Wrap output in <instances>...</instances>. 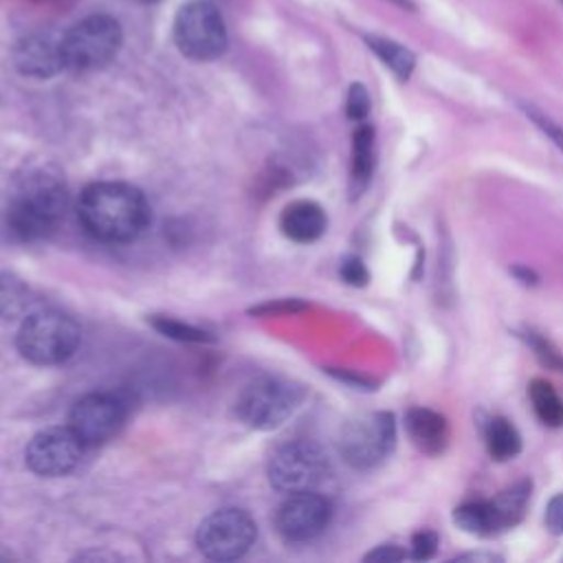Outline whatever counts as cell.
<instances>
[{
  "label": "cell",
  "mask_w": 563,
  "mask_h": 563,
  "mask_svg": "<svg viewBox=\"0 0 563 563\" xmlns=\"http://www.w3.org/2000/svg\"><path fill=\"white\" fill-rule=\"evenodd\" d=\"M121 44L123 31L112 15H88L64 33V64L79 73L103 68L117 57Z\"/></svg>",
  "instance_id": "obj_4"
},
{
  "label": "cell",
  "mask_w": 563,
  "mask_h": 563,
  "mask_svg": "<svg viewBox=\"0 0 563 563\" xmlns=\"http://www.w3.org/2000/svg\"><path fill=\"white\" fill-rule=\"evenodd\" d=\"M486 449L495 460H510L521 451V435L506 418H490L486 424Z\"/></svg>",
  "instance_id": "obj_18"
},
{
  "label": "cell",
  "mask_w": 563,
  "mask_h": 563,
  "mask_svg": "<svg viewBox=\"0 0 563 563\" xmlns=\"http://www.w3.org/2000/svg\"><path fill=\"white\" fill-rule=\"evenodd\" d=\"M255 523L240 508H222L211 512L196 532V543L207 559H240L255 541Z\"/></svg>",
  "instance_id": "obj_7"
},
{
  "label": "cell",
  "mask_w": 563,
  "mask_h": 563,
  "mask_svg": "<svg viewBox=\"0 0 563 563\" xmlns=\"http://www.w3.org/2000/svg\"><path fill=\"white\" fill-rule=\"evenodd\" d=\"M86 449L70 427H48L31 438L24 455L33 473L59 477L77 468Z\"/></svg>",
  "instance_id": "obj_10"
},
{
  "label": "cell",
  "mask_w": 563,
  "mask_h": 563,
  "mask_svg": "<svg viewBox=\"0 0 563 563\" xmlns=\"http://www.w3.org/2000/svg\"><path fill=\"white\" fill-rule=\"evenodd\" d=\"M528 394L532 400V409L543 424H548V427L563 424V400L559 398V394L554 391V387L548 380L534 378L528 387Z\"/></svg>",
  "instance_id": "obj_20"
},
{
  "label": "cell",
  "mask_w": 563,
  "mask_h": 563,
  "mask_svg": "<svg viewBox=\"0 0 563 563\" xmlns=\"http://www.w3.org/2000/svg\"><path fill=\"white\" fill-rule=\"evenodd\" d=\"M453 521H455L457 528H462L464 532H471V534L486 537V534L495 532V521H493V512H490L488 501L462 504L460 508H455Z\"/></svg>",
  "instance_id": "obj_21"
},
{
  "label": "cell",
  "mask_w": 563,
  "mask_h": 563,
  "mask_svg": "<svg viewBox=\"0 0 563 563\" xmlns=\"http://www.w3.org/2000/svg\"><path fill=\"white\" fill-rule=\"evenodd\" d=\"M174 42L189 59L209 62L220 57L227 48V29L216 4L207 0L183 4L174 20Z\"/></svg>",
  "instance_id": "obj_5"
},
{
  "label": "cell",
  "mask_w": 563,
  "mask_h": 563,
  "mask_svg": "<svg viewBox=\"0 0 563 563\" xmlns=\"http://www.w3.org/2000/svg\"><path fill=\"white\" fill-rule=\"evenodd\" d=\"M374 169V128L363 123L354 132L352 145V180L358 189H363Z\"/></svg>",
  "instance_id": "obj_19"
},
{
  "label": "cell",
  "mask_w": 563,
  "mask_h": 563,
  "mask_svg": "<svg viewBox=\"0 0 563 563\" xmlns=\"http://www.w3.org/2000/svg\"><path fill=\"white\" fill-rule=\"evenodd\" d=\"M402 559H405V552L396 545H378L365 554V561H378V563H391V561H402Z\"/></svg>",
  "instance_id": "obj_30"
},
{
  "label": "cell",
  "mask_w": 563,
  "mask_h": 563,
  "mask_svg": "<svg viewBox=\"0 0 563 563\" xmlns=\"http://www.w3.org/2000/svg\"><path fill=\"white\" fill-rule=\"evenodd\" d=\"M330 473L323 451L312 442H290L282 446L268 466L271 484L279 493L314 490Z\"/></svg>",
  "instance_id": "obj_9"
},
{
  "label": "cell",
  "mask_w": 563,
  "mask_h": 563,
  "mask_svg": "<svg viewBox=\"0 0 563 563\" xmlns=\"http://www.w3.org/2000/svg\"><path fill=\"white\" fill-rule=\"evenodd\" d=\"M521 110H523L526 117L563 152V128H561L554 119H550L545 112H541L539 108H534L532 103H521Z\"/></svg>",
  "instance_id": "obj_24"
},
{
  "label": "cell",
  "mask_w": 563,
  "mask_h": 563,
  "mask_svg": "<svg viewBox=\"0 0 563 563\" xmlns=\"http://www.w3.org/2000/svg\"><path fill=\"white\" fill-rule=\"evenodd\" d=\"M134 2H143V4H150V2H156V0H134Z\"/></svg>",
  "instance_id": "obj_32"
},
{
  "label": "cell",
  "mask_w": 563,
  "mask_h": 563,
  "mask_svg": "<svg viewBox=\"0 0 563 563\" xmlns=\"http://www.w3.org/2000/svg\"><path fill=\"white\" fill-rule=\"evenodd\" d=\"M299 400L301 389L297 385L279 378H260L242 391L238 416L253 429H273L295 411Z\"/></svg>",
  "instance_id": "obj_8"
},
{
  "label": "cell",
  "mask_w": 563,
  "mask_h": 563,
  "mask_svg": "<svg viewBox=\"0 0 563 563\" xmlns=\"http://www.w3.org/2000/svg\"><path fill=\"white\" fill-rule=\"evenodd\" d=\"M279 224H282V231L286 238L308 244L323 235L328 220H325L323 209L317 202L297 200L284 209Z\"/></svg>",
  "instance_id": "obj_15"
},
{
  "label": "cell",
  "mask_w": 563,
  "mask_h": 563,
  "mask_svg": "<svg viewBox=\"0 0 563 563\" xmlns=\"http://www.w3.org/2000/svg\"><path fill=\"white\" fill-rule=\"evenodd\" d=\"M125 409L110 394H88L79 398L68 418V427L86 446H97L110 440L123 424Z\"/></svg>",
  "instance_id": "obj_11"
},
{
  "label": "cell",
  "mask_w": 563,
  "mask_h": 563,
  "mask_svg": "<svg viewBox=\"0 0 563 563\" xmlns=\"http://www.w3.org/2000/svg\"><path fill=\"white\" fill-rule=\"evenodd\" d=\"M79 325L59 310L31 312L18 332L20 354L35 365H57L70 358L79 345Z\"/></svg>",
  "instance_id": "obj_3"
},
{
  "label": "cell",
  "mask_w": 563,
  "mask_h": 563,
  "mask_svg": "<svg viewBox=\"0 0 563 563\" xmlns=\"http://www.w3.org/2000/svg\"><path fill=\"white\" fill-rule=\"evenodd\" d=\"M77 218L95 240L130 242L145 229L150 207L132 185L92 183L79 196Z\"/></svg>",
  "instance_id": "obj_1"
},
{
  "label": "cell",
  "mask_w": 563,
  "mask_h": 563,
  "mask_svg": "<svg viewBox=\"0 0 563 563\" xmlns=\"http://www.w3.org/2000/svg\"><path fill=\"white\" fill-rule=\"evenodd\" d=\"M405 429L416 449L427 455H438L444 451L449 440V424L444 416L427 407H413L405 413Z\"/></svg>",
  "instance_id": "obj_14"
},
{
  "label": "cell",
  "mask_w": 563,
  "mask_h": 563,
  "mask_svg": "<svg viewBox=\"0 0 563 563\" xmlns=\"http://www.w3.org/2000/svg\"><path fill=\"white\" fill-rule=\"evenodd\" d=\"M396 444V422L387 411H369L350 418L339 438L343 460L354 468H372L380 464Z\"/></svg>",
  "instance_id": "obj_6"
},
{
  "label": "cell",
  "mask_w": 563,
  "mask_h": 563,
  "mask_svg": "<svg viewBox=\"0 0 563 563\" xmlns=\"http://www.w3.org/2000/svg\"><path fill=\"white\" fill-rule=\"evenodd\" d=\"M545 528L552 534H563V493L554 495L545 508Z\"/></svg>",
  "instance_id": "obj_28"
},
{
  "label": "cell",
  "mask_w": 563,
  "mask_h": 563,
  "mask_svg": "<svg viewBox=\"0 0 563 563\" xmlns=\"http://www.w3.org/2000/svg\"><path fill=\"white\" fill-rule=\"evenodd\" d=\"M363 40H365V44L376 53V57H378L385 66L391 68V73H394L398 79L405 81V79L411 77L413 66H416V55H413L407 46H402V44H398V42H394V40L380 37V35H363Z\"/></svg>",
  "instance_id": "obj_17"
},
{
  "label": "cell",
  "mask_w": 563,
  "mask_h": 563,
  "mask_svg": "<svg viewBox=\"0 0 563 563\" xmlns=\"http://www.w3.org/2000/svg\"><path fill=\"white\" fill-rule=\"evenodd\" d=\"M341 277L352 286H363L367 282V271L358 257H347L341 264Z\"/></svg>",
  "instance_id": "obj_29"
},
{
  "label": "cell",
  "mask_w": 563,
  "mask_h": 563,
  "mask_svg": "<svg viewBox=\"0 0 563 563\" xmlns=\"http://www.w3.org/2000/svg\"><path fill=\"white\" fill-rule=\"evenodd\" d=\"M528 499H530V482L523 479V482L508 486L493 501H488L493 521H495V532H501V530L519 523V519L526 512Z\"/></svg>",
  "instance_id": "obj_16"
},
{
  "label": "cell",
  "mask_w": 563,
  "mask_h": 563,
  "mask_svg": "<svg viewBox=\"0 0 563 563\" xmlns=\"http://www.w3.org/2000/svg\"><path fill=\"white\" fill-rule=\"evenodd\" d=\"M154 325L167 334V336H176V339H183V341H200L205 339V332L191 328V325H183L178 321H172V319H158L154 321Z\"/></svg>",
  "instance_id": "obj_27"
},
{
  "label": "cell",
  "mask_w": 563,
  "mask_h": 563,
  "mask_svg": "<svg viewBox=\"0 0 563 563\" xmlns=\"http://www.w3.org/2000/svg\"><path fill=\"white\" fill-rule=\"evenodd\" d=\"M438 550V537L435 532H429V530H420L413 534L411 539V559L416 561H427L435 554Z\"/></svg>",
  "instance_id": "obj_26"
},
{
  "label": "cell",
  "mask_w": 563,
  "mask_h": 563,
  "mask_svg": "<svg viewBox=\"0 0 563 563\" xmlns=\"http://www.w3.org/2000/svg\"><path fill=\"white\" fill-rule=\"evenodd\" d=\"M330 501L314 490L292 493L277 510V530L288 541H308L321 534L330 521Z\"/></svg>",
  "instance_id": "obj_12"
},
{
  "label": "cell",
  "mask_w": 563,
  "mask_h": 563,
  "mask_svg": "<svg viewBox=\"0 0 563 563\" xmlns=\"http://www.w3.org/2000/svg\"><path fill=\"white\" fill-rule=\"evenodd\" d=\"M523 339H526V343L534 350L537 358H539L545 367H550V369H554V372H563V354H561L545 336H541V334H537V332H532V330H526V332H523Z\"/></svg>",
  "instance_id": "obj_23"
},
{
  "label": "cell",
  "mask_w": 563,
  "mask_h": 563,
  "mask_svg": "<svg viewBox=\"0 0 563 563\" xmlns=\"http://www.w3.org/2000/svg\"><path fill=\"white\" fill-rule=\"evenodd\" d=\"M66 205L68 194L62 176L48 167H35L20 178L7 220L18 238L40 240L57 227Z\"/></svg>",
  "instance_id": "obj_2"
},
{
  "label": "cell",
  "mask_w": 563,
  "mask_h": 563,
  "mask_svg": "<svg viewBox=\"0 0 563 563\" xmlns=\"http://www.w3.org/2000/svg\"><path fill=\"white\" fill-rule=\"evenodd\" d=\"M29 290L13 275L0 273V317H15L26 306Z\"/></svg>",
  "instance_id": "obj_22"
},
{
  "label": "cell",
  "mask_w": 563,
  "mask_h": 563,
  "mask_svg": "<svg viewBox=\"0 0 563 563\" xmlns=\"http://www.w3.org/2000/svg\"><path fill=\"white\" fill-rule=\"evenodd\" d=\"M391 2H396L398 7H405V9H413V2H411V0H391Z\"/></svg>",
  "instance_id": "obj_31"
},
{
  "label": "cell",
  "mask_w": 563,
  "mask_h": 563,
  "mask_svg": "<svg viewBox=\"0 0 563 563\" xmlns=\"http://www.w3.org/2000/svg\"><path fill=\"white\" fill-rule=\"evenodd\" d=\"M15 68L22 75L46 79L66 68L64 64V33L55 29H40L24 35L13 48Z\"/></svg>",
  "instance_id": "obj_13"
},
{
  "label": "cell",
  "mask_w": 563,
  "mask_h": 563,
  "mask_svg": "<svg viewBox=\"0 0 563 563\" xmlns=\"http://www.w3.org/2000/svg\"><path fill=\"white\" fill-rule=\"evenodd\" d=\"M347 117L354 121H363L369 112V95L363 84H352L347 90V101H345Z\"/></svg>",
  "instance_id": "obj_25"
}]
</instances>
